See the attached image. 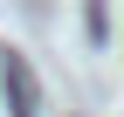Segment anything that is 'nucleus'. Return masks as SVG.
<instances>
[{
	"label": "nucleus",
	"instance_id": "nucleus-1",
	"mask_svg": "<svg viewBox=\"0 0 124 117\" xmlns=\"http://www.w3.org/2000/svg\"><path fill=\"white\" fill-rule=\"evenodd\" d=\"M0 83H7L14 117H35V103H28V76H21V55H7V62H0Z\"/></svg>",
	"mask_w": 124,
	"mask_h": 117
}]
</instances>
